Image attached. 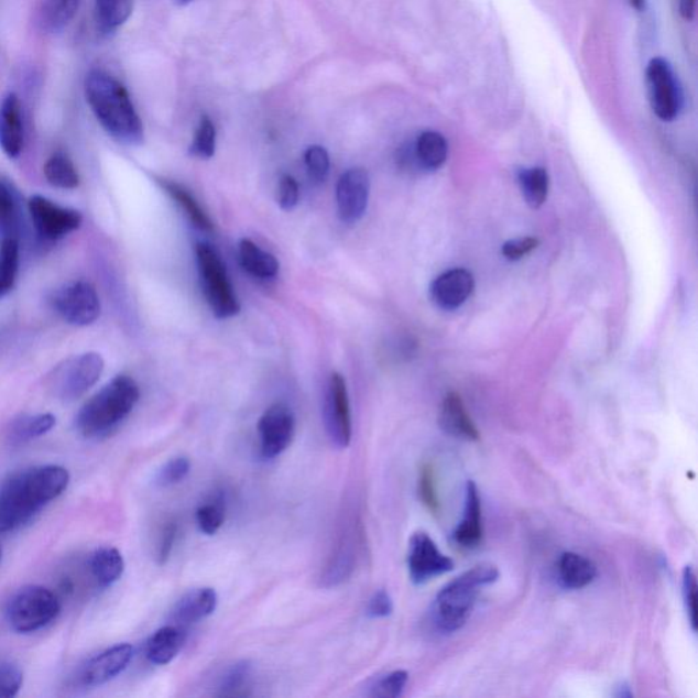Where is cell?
<instances>
[{
  "label": "cell",
  "mask_w": 698,
  "mask_h": 698,
  "mask_svg": "<svg viewBox=\"0 0 698 698\" xmlns=\"http://www.w3.org/2000/svg\"><path fill=\"white\" fill-rule=\"evenodd\" d=\"M190 461L186 457H176L171 460L162 469H160L157 483L162 488H170L183 482L186 479L188 472H190Z\"/></svg>",
  "instance_id": "42"
},
{
  "label": "cell",
  "mask_w": 698,
  "mask_h": 698,
  "mask_svg": "<svg viewBox=\"0 0 698 698\" xmlns=\"http://www.w3.org/2000/svg\"><path fill=\"white\" fill-rule=\"evenodd\" d=\"M0 148L9 159L20 157L24 149V124L21 101L10 94L0 102Z\"/></svg>",
  "instance_id": "17"
},
{
  "label": "cell",
  "mask_w": 698,
  "mask_h": 698,
  "mask_svg": "<svg viewBox=\"0 0 698 698\" xmlns=\"http://www.w3.org/2000/svg\"><path fill=\"white\" fill-rule=\"evenodd\" d=\"M393 602L391 595L385 589L375 592L374 597L370 599L368 614L371 618H385L392 614Z\"/></svg>",
  "instance_id": "47"
},
{
  "label": "cell",
  "mask_w": 698,
  "mask_h": 698,
  "mask_svg": "<svg viewBox=\"0 0 698 698\" xmlns=\"http://www.w3.org/2000/svg\"><path fill=\"white\" fill-rule=\"evenodd\" d=\"M216 152V128L210 118L203 117L199 122L196 137L190 146L194 157L208 160L215 156Z\"/></svg>",
  "instance_id": "38"
},
{
  "label": "cell",
  "mask_w": 698,
  "mask_h": 698,
  "mask_svg": "<svg viewBox=\"0 0 698 698\" xmlns=\"http://www.w3.org/2000/svg\"><path fill=\"white\" fill-rule=\"evenodd\" d=\"M51 305L65 323L73 326L95 324L101 314L99 294L87 280L63 284L51 296Z\"/></svg>",
  "instance_id": "9"
},
{
  "label": "cell",
  "mask_w": 698,
  "mask_h": 698,
  "mask_svg": "<svg viewBox=\"0 0 698 698\" xmlns=\"http://www.w3.org/2000/svg\"><path fill=\"white\" fill-rule=\"evenodd\" d=\"M520 186H522L525 201L532 208H541L546 203L548 194V175L546 170L530 168L520 174Z\"/></svg>",
  "instance_id": "34"
},
{
  "label": "cell",
  "mask_w": 698,
  "mask_h": 698,
  "mask_svg": "<svg viewBox=\"0 0 698 698\" xmlns=\"http://www.w3.org/2000/svg\"><path fill=\"white\" fill-rule=\"evenodd\" d=\"M455 542L462 548H477L483 541L482 502H480L477 484L467 483L465 516L457 526Z\"/></svg>",
  "instance_id": "18"
},
{
  "label": "cell",
  "mask_w": 698,
  "mask_h": 698,
  "mask_svg": "<svg viewBox=\"0 0 698 698\" xmlns=\"http://www.w3.org/2000/svg\"><path fill=\"white\" fill-rule=\"evenodd\" d=\"M21 225L19 193L8 179L0 177V239L17 238Z\"/></svg>",
  "instance_id": "27"
},
{
  "label": "cell",
  "mask_w": 698,
  "mask_h": 698,
  "mask_svg": "<svg viewBox=\"0 0 698 698\" xmlns=\"http://www.w3.org/2000/svg\"><path fill=\"white\" fill-rule=\"evenodd\" d=\"M408 678V673L404 672V669H397V672L388 674L386 677H383L375 684L371 696L397 698L403 695L405 686H407Z\"/></svg>",
  "instance_id": "40"
},
{
  "label": "cell",
  "mask_w": 698,
  "mask_h": 698,
  "mask_svg": "<svg viewBox=\"0 0 698 698\" xmlns=\"http://www.w3.org/2000/svg\"><path fill=\"white\" fill-rule=\"evenodd\" d=\"M440 427L450 436L466 440H479L480 433L466 408L460 394L449 393L440 408Z\"/></svg>",
  "instance_id": "20"
},
{
  "label": "cell",
  "mask_w": 698,
  "mask_h": 698,
  "mask_svg": "<svg viewBox=\"0 0 698 698\" xmlns=\"http://www.w3.org/2000/svg\"><path fill=\"white\" fill-rule=\"evenodd\" d=\"M2 546H0V563H2Z\"/></svg>",
  "instance_id": "51"
},
{
  "label": "cell",
  "mask_w": 698,
  "mask_h": 698,
  "mask_svg": "<svg viewBox=\"0 0 698 698\" xmlns=\"http://www.w3.org/2000/svg\"><path fill=\"white\" fill-rule=\"evenodd\" d=\"M177 2H179L182 4H185V3H190L192 0H177Z\"/></svg>",
  "instance_id": "50"
},
{
  "label": "cell",
  "mask_w": 698,
  "mask_h": 698,
  "mask_svg": "<svg viewBox=\"0 0 698 698\" xmlns=\"http://www.w3.org/2000/svg\"><path fill=\"white\" fill-rule=\"evenodd\" d=\"M177 537V524L175 522H168L164 525L162 535H160L157 546V563L164 565L173 554L174 546Z\"/></svg>",
  "instance_id": "46"
},
{
  "label": "cell",
  "mask_w": 698,
  "mask_h": 698,
  "mask_svg": "<svg viewBox=\"0 0 698 698\" xmlns=\"http://www.w3.org/2000/svg\"><path fill=\"white\" fill-rule=\"evenodd\" d=\"M61 602L51 589L42 586L21 588L10 599L6 618L11 629L21 634L42 631L58 618Z\"/></svg>",
  "instance_id": "5"
},
{
  "label": "cell",
  "mask_w": 698,
  "mask_h": 698,
  "mask_svg": "<svg viewBox=\"0 0 698 698\" xmlns=\"http://www.w3.org/2000/svg\"><path fill=\"white\" fill-rule=\"evenodd\" d=\"M34 230L40 238L56 242L77 231L83 225V216L76 209L65 208L43 196H32L28 201Z\"/></svg>",
  "instance_id": "10"
},
{
  "label": "cell",
  "mask_w": 698,
  "mask_h": 698,
  "mask_svg": "<svg viewBox=\"0 0 698 698\" xmlns=\"http://www.w3.org/2000/svg\"><path fill=\"white\" fill-rule=\"evenodd\" d=\"M85 97L102 129L124 145L144 141V124L128 89L110 74L94 70L85 79Z\"/></svg>",
  "instance_id": "2"
},
{
  "label": "cell",
  "mask_w": 698,
  "mask_h": 698,
  "mask_svg": "<svg viewBox=\"0 0 698 698\" xmlns=\"http://www.w3.org/2000/svg\"><path fill=\"white\" fill-rule=\"evenodd\" d=\"M277 201L283 210H292L299 203V185L294 176L283 175L279 182Z\"/></svg>",
  "instance_id": "44"
},
{
  "label": "cell",
  "mask_w": 698,
  "mask_h": 698,
  "mask_svg": "<svg viewBox=\"0 0 698 698\" xmlns=\"http://www.w3.org/2000/svg\"><path fill=\"white\" fill-rule=\"evenodd\" d=\"M251 677V665L249 662H240L227 669L219 684V695L225 697H237L246 695L249 679Z\"/></svg>",
  "instance_id": "36"
},
{
  "label": "cell",
  "mask_w": 698,
  "mask_h": 698,
  "mask_svg": "<svg viewBox=\"0 0 698 698\" xmlns=\"http://www.w3.org/2000/svg\"><path fill=\"white\" fill-rule=\"evenodd\" d=\"M90 571L101 588L112 587L124 574L122 553L116 547H101L90 558Z\"/></svg>",
  "instance_id": "24"
},
{
  "label": "cell",
  "mask_w": 698,
  "mask_h": 698,
  "mask_svg": "<svg viewBox=\"0 0 698 698\" xmlns=\"http://www.w3.org/2000/svg\"><path fill=\"white\" fill-rule=\"evenodd\" d=\"M558 577L565 588L581 589L597 577V565L576 553H565L558 560Z\"/></svg>",
  "instance_id": "22"
},
{
  "label": "cell",
  "mask_w": 698,
  "mask_h": 698,
  "mask_svg": "<svg viewBox=\"0 0 698 698\" xmlns=\"http://www.w3.org/2000/svg\"><path fill=\"white\" fill-rule=\"evenodd\" d=\"M370 197V176L363 168L346 171L337 182V210L342 222L355 225L368 210Z\"/></svg>",
  "instance_id": "14"
},
{
  "label": "cell",
  "mask_w": 698,
  "mask_h": 698,
  "mask_svg": "<svg viewBox=\"0 0 698 698\" xmlns=\"http://www.w3.org/2000/svg\"><path fill=\"white\" fill-rule=\"evenodd\" d=\"M134 0H96V22L99 30L112 33L133 13Z\"/></svg>",
  "instance_id": "31"
},
{
  "label": "cell",
  "mask_w": 698,
  "mask_h": 698,
  "mask_svg": "<svg viewBox=\"0 0 698 698\" xmlns=\"http://www.w3.org/2000/svg\"><path fill=\"white\" fill-rule=\"evenodd\" d=\"M448 141L437 131H423L417 137L415 144V156L422 168L436 171L443 167L448 159Z\"/></svg>",
  "instance_id": "25"
},
{
  "label": "cell",
  "mask_w": 698,
  "mask_h": 698,
  "mask_svg": "<svg viewBox=\"0 0 698 698\" xmlns=\"http://www.w3.org/2000/svg\"><path fill=\"white\" fill-rule=\"evenodd\" d=\"M186 641L185 628L167 625L159 629L148 641V661L156 666H165L179 654Z\"/></svg>",
  "instance_id": "21"
},
{
  "label": "cell",
  "mask_w": 698,
  "mask_h": 698,
  "mask_svg": "<svg viewBox=\"0 0 698 698\" xmlns=\"http://www.w3.org/2000/svg\"><path fill=\"white\" fill-rule=\"evenodd\" d=\"M679 13L686 21L694 20L696 13V0H679Z\"/></svg>",
  "instance_id": "48"
},
{
  "label": "cell",
  "mask_w": 698,
  "mask_h": 698,
  "mask_svg": "<svg viewBox=\"0 0 698 698\" xmlns=\"http://www.w3.org/2000/svg\"><path fill=\"white\" fill-rule=\"evenodd\" d=\"M475 288L473 276L466 269H451L432 284L434 303L444 310H455L468 301Z\"/></svg>",
  "instance_id": "16"
},
{
  "label": "cell",
  "mask_w": 698,
  "mask_h": 698,
  "mask_svg": "<svg viewBox=\"0 0 698 698\" xmlns=\"http://www.w3.org/2000/svg\"><path fill=\"white\" fill-rule=\"evenodd\" d=\"M20 269L19 238L0 239V299L13 291Z\"/></svg>",
  "instance_id": "29"
},
{
  "label": "cell",
  "mask_w": 698,
  "mask_h": 698,
  "mask_svg": "<svg viewBox=\"0 0 698 698\" xmlns=\"http://www.w3.org/2000/svg\"><path fill=\"white\" fill-rule=\"evenodd\" d=\"M105 371V359L100 353L87 352L63 360L51 371L47 388L61 402H76L99 382Z\"/></svg>",
  "instance_id": "6"
},
{
  "label": "cell",
  "mask_w": 698,
  "mask_h": 698,
  "mask_svg": "<svg viewBox=\"0 0 698 698\" xmlns=\"http://www.w3.org/2000/svg\"><path fill=\"white\" fill-rule=\"evenodd\" d=\"M305 164L308 177L314 183H324L329 175L330 157L328 151L319 145L307 149L305 153Z\"/></svg>",
  "instance_id": "39"
},
{
  "label": "cell",
  "mask_w": 698,
  "mask_h": 698,
  "mask_svg": "<svg viewBox=\"0 0 698 698\" xmlns=\"http://www.w3.org/2000/svg\"><path fill=\"white\" fill-rule=\"evenodd\" d=\"M455 564L439 552L436 543L425 532L412 535L408 550L411 580L415 584L427 582L434 577L454 570Z\"/></svg>",
  "instance_id": "13"
},
{
  "label": "cell",
  "mask_w": 698,
  "mask_h": 698,
  "mask_svg": "<svg viewBox=\"0 0 698 698\" xmlns=\"http://www.w3.org/2000/svg\"><path fill=\"white\" fill-rule=\"evenodd\" d=\"M498 577L500 571L494 565L482 564L449 582L437 595L434 603V622L439 631L451 633L465 626L477 603L480 588L495 582Z\"/></svg>",
  "instance_id": "4"
},
{
  "label": "cell",
  "mask_w": 698,
  "mask_h": 698,
  "mask_svg": "<svg viewBox=\"0 0 698 698\" xmlns=\"http://www.w3.org/2000/svg\"><path fill=\"white\" fill-rule=\"evenodd\" d=\"M157 182L163 190L181 206L194 227L204 232L214 231V222L210 221L208 215L205 214V210L199 206L193 194L188 193L187 188L173 181L157 179Z\"/></svg>",
  "instance_id": "26"
},
{
  "label": "cell",
  "mask_w": 698,
  "mask_h": 698,
  "mask_svg": "<svg viewBox=\"0 0 698 698\" xmlns=\"http://www.w3.org/2000/svg\"><path fill=\"white\" fill-rule=\"evenodd\" d=\"M239 259L246 272L262 280L273 279L279 273V262L274 255L257 246L253 240L242 239L239 243Z\"/></svg>",
  "instance_id": "23"
},
{
  "label": "cell",
  "mask_w": 698,
  "mask_h": 698,
  "mask_svg": "<svg viewBox=\"0 0 698 698\" xmlns=\"http://www.w3.org/2000/svg\"><path fill=\"white\" fill-rule=\"evenodd\" d=\"M24 685V674L14 663L0 665V698H11L20 694Z\"/></svg>",
  "instance_id": "41"
},
{
  "label": "cell",
  "mask_w": 698,
  "mask_h": 698,
  "mask_svg": "<svg viewBox=\"0 0 698 698\" xmlns=\"http://www.w3.org/2000/svg\"><path fill=\"white\" fill-rule=\"evenodd\" d=\"M537 244L539 242L535 238L514 239L503 244L502 254L509 261H519L534 251Z\"/></svg>",
  "instance_id": "45"
},
{
  "label": "cell",
  "mask_w": 698,
  "mask_h": 698,
  "mask_svg": "<svg viewBox=\"0 0 698 698\" xmlns=\"http://www.w3.org/2000/svg\"><path fill=\"white\" fill-rule=\"evenodd\" d=\"M629 2H631L632 8L636 9L637 11H643L645 8V0H629Z\"/></svg>",
  "instance_id": "49"
},
{
  "label": "cell",
  "mask_w": 698,
  "mask_h": 698,
  "mask_svg": "<svg viewBox=\"0 0 698 698\" xmlns=\"http://www.w3.org/2000/svg\"><path fill=\"white\" fill-rule=\"evenodd\" d=\"M197 524L205 535H215L226 522L225 498L217 495L197 509Z\"/></svg>",
  "instance_id": "35"
},
{
  "label": "cell",
  "mask_w": 698,
  "mask_h": 698,
  "mask_svg": "<svg viewBox=\"0 0 698 698\" xmlns=\"http://www.w3.org/2000/svg\"><path fill=\"white\" fill-rule=\"evenodd\" d=\"M683 592L686 612H688L691 629L697 631V579L695 569L686 566L683 579Z\"/></svg>",
  "instance_id": "43"
},
{
  "label": "cell",
  "mask_w": 698,
  "mask_h": 698,
  "mask_svg": "<svg viewBox=\"0 0 698 698\" xmlns=\"http://www.w3.org/2000/svg\"><path fill=\"white\" fill-rule=\"evenodd\" d=\"M139 400V383L129 375L116 377L79 410L76 417L78 433L88 439L110 436L128 419Z\"/></svg>",
  "instance_id": "3"
},
{
  "label": "cell",
  "mask_w": 698,
  "mask_h": 698,
  "mask_svg": "<svg viewBox=\"0 0 698 698\" xmlns=\"http://www.w3.org/2000/svg\"><path fill=\"white\" fill-rule=\"evenodd\" d=\"M355 545L353 541L342 539L339 547L331 555L328 568L325 570L324 582L326 587L339 586L351 576L355 568Z\"/></svg>",
  "instance_id": "32"
},
{
  "label": "cell",
  "mask_w": 698,
  "mask_h": 698,
  "mask_svg": "<svg viewBox=\"0 0 698 698\" xmlns=\"http://www.w3.org/2000/svg\"><path fill=\"white\" fill-rule=\"evenodd\" d=\"M81 0H45L43 24L50 32H59L76 17Z\"/></svg>",
  "instance_id": "33"
},
{
  "label": "cell",
  "mask_w": 698,
  "mask_h": 698,
  "mask_svg": "<svg viewBox=\"0 0 698 698\" xmlns=\"http://www.w3.org/2000/svg\"><path fill=\"white\" fill-rule=\"evenodd\" d=\"M70 473L62 466L47 465L19 471L0 486V534H9L31 522L36 514L65 493Z\"/></svg>",
  "instance_id": "1"
},
{
  "label": "cell",
  "mask_w": 698,
  "mask_h": 698,
  "mask_svg": "<svg viewBox=\"0 0 698 698\" xmlns=\"http://www.w3.org/2000/svg\"><path fill=\"white\" fill-rule=\"evenodd\" d=\"M44 176L51 186L61 190H74L79 186V174L76 165L66 153L56 152L44 165Z\"/></svg>",
  "instance_id": "30"
},
{
  "label": "cell",
  "mask_w": 698,
  "mask_h": 698,
  "mask_svg": "<svg viewBox=\"0 0 698 698\" xmlns=\"http://www.w3.org/2000/svg\"><path fill=\"white\" fill-rule=\"evenodd\" d=\"M325 423L331 443L347 448L352 439V416L347 382L345 377L334 373L330 377L325 399Z\"/></svg>",
  "instance_id": "12"
},
{
  "label": "cell",
  "mask_w": 698,
  "mask_h": 698,
  "mask_svg": "<svg viewBox=\"0 0 698 698\" xmlns=\"http://www.w3.org/2000/svg\"><path fill=\"white\" fill-rule=\"evenodd\" d=\"M55 426L56 417L53 414L21 416L10 426L9 439L13 445H24L47 436Z\"/></svg>",
  "instance_id": "28"
},
{
  "label": "cell",
  "mask_w": 698,
  "mask_h": 698,
  "mask_svg": "<svg viewBox=\"0 0 698 698\" xmlns=\"http://www.w3.org/2000/svg\"><path fill=\"white\" fill-rule=\"evenodd\" d=\"M199 277L206 302L216 318L228 319L238 316L240 305L235 294L225 262L210 244L199 243L196 248Z\"/></svg>",
  "instance_id": "7"
},
{
  "label": "cell",
  "mask_w": 698,
  "mask_h": 698,
  "mask_svg": "<svg viewBox=\"0 0 698 698\" xmlns=\"http://www.w3.org/2000/svg\"><path fill=\"white\" fill-rule=\"evenodd\" d=\"M217 608V593L211 588H197L187 592L176 603L171 620L174 625L186 628L214 614Z\"/></svg>",
  "instance_id": "19"
},
{
  "label": "cell",
  "mask_w": 698,
  "mask_h": 698,
  "mask_svg": "<svg viewBox=\"0 0 698 698\" xmlns=\"http://www.w3.org/2000/svg\"><path fill=\"white\" fill-rule=\"evenodd\" d=\"M295 415L287 405H271L259 422L260 454L271 460L283 455L295 437Z\"/></svg>",
  "instance_id": "11"
},
{
  "label": "cell",
  "mask_w": 698,
  "mask_h": 698,
  "mask_svg": "<svg viewBox=\"0 0 698 698\" xmlns=\"http://www.w3.org/2000/svg\"><path fill=\"white\" fill-rule=\"evenodd\" d=\"M646 91L655 116L672 122L684 108V91L677 74L665 58L651 59L645 70Z\"/></svg>",
  "instance_id": "8"
},
{
  "label": "cell",
  "mask_w": 698,
  "mask_h": 698,
  "mask_svg": "<svg viewBox=\"0 0 698 698\" xmlns=\"http://www.w3.org/2000/svg\"><path fill=\"white\" fill-rule=\"evenodd\" d=\"M417 490H419V498L423 505H425L427 511L433 513L434 516H438L440 513V501L436 484V471H434V467L430 462H426V465H423L421 468Z\"/></svg>",
  "instance_id": "37"
},
{
  "label": "cell",
  "mask_w": 698,
  "mask_h": 698,
  "mask_svg": "<svg viewBox=\"0 0 698 698\" xmlns=\"http://www.w3.org/2000/svg\"><path fill=\"white\" fill-rule=\"evenodd\" d=\"M134 656V648L128 643L111 646L101 654L91 657L84 666L81 680L85 686L96 688L116 679L129 667Z\"/></svg>",
  "instance_id": "15"
}]
</instances>
